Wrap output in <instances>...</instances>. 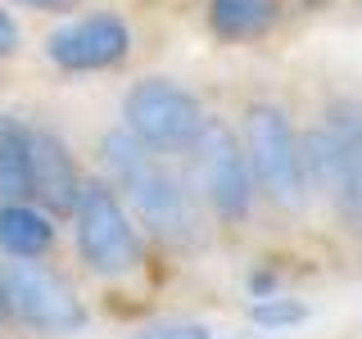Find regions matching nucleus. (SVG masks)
<instances>
[{"label": "nucleus", "mask_w": 362, "mask_h": 339, "mask_svg": "<svg viewBox=\"0 0 362 339\" xmlns=\"http://www.w3.org/2000/svg\"><path fill=\"white\" fill-rule=\"evenodd\" d=\"M14 50H18V23L9 18V9H0V59H9Z\"/></svg>", "instance_id": "obj_16"}, {"label": "nucleus", "mask_w": 362, "mask_h": 339, "mask_svg": "<svg viewBox=\"0 0 362 339\" xmlns=\"http://www.w3.org/2000/svg\"><path fill=\"white\" fill-rule=\"evenodd\" d=\"M0 280H5L14 321L32 326V331H45V335H77L86 326V308L73 294V285L59 271L41 267L37 258H9L0 267Z\"/></svg>", "instance_id": "obj_6"}, {"label": "nucleus", "mask_w": 362, "mask_h": 339, "mask_svg": "<svg viewBox=\"0 0 362 339\" xmlns=\"http://www.w3.org/2000/svg\"><path fill=\"white\" fill-rule=\"evenodd\" d=\"M204 105L168 77H145L122 95V127L154 154H186L204 131Z\"/></svg>", "instance_id": "obj_4"}, {"label": "nucleus", "mask_w": 362, "mask_h": 339, "mask_svg": "<svg viewBox=\"0 0 362 339\" xmlns=\"http://www.w3.org/2000/svg\"><path fill=\"white\" fill-rule=\"evenodd\" d=\"M9 321V294H5V280H0V326Z\"/></svg>", "instance_id": "obj_18"}, {"label": "nucleus", "mask_w": 362, "mask_h": 339, "mask_svg": "<svg viewBox=\"0 0 362 339\" xmlns=\"http://www.w3.org/2000/svg\"><path fill=\"white\" fill-rule=\"evenodd\" d=\"M132 54V32L118 14H90L45 37V59L64 73H105Z\"/></svg>", "instance_id": "obj_7"}, {"label": "nucleus", "mask_w": 362, "mask_h": 339, "mask_svg": "<svg viewBox=\"0 0 362 339\" xmlns=\"http://www.w3.org/2000/svg\"><path fill=\"white\" fill-rule=\"evenodd\" d=\"M0 199H32V127L0 113Z\"/></svg>", "instance_id": "obj_12"}, {"label": "nucleus", "mask_w": 362, "mask_h": 339, "mask_svg": "<svg viewBox=\"0 0 362 339\" xmlns=\"http://www.w3.org/2000/svg\"><path fill=\"white\" fill-rule=\"evenodd\" d=\"M82 190V167L59 131L32 127V203H41L50 218H68Z\"/></svg>", "instance_id": "obj_9"}, {"label": "nucleus", "mask_w": 362, "mask_h": 339, "mask_svg": "<svg viewBox=\"0 0 362 339\" xmlns=\"http://www.w3.org/2000/svg\"><path fill=\"white\" fill-rule=\"evenodd\" d=\"M186 154L195 158V186L209 199V208L222 222H245L254 213V172H249V154L240 136L209 113L199 141Z\"/></svg>", "instance_id": "obj_5"}, {"label": "nucleus", "mask_w": 362, "mask_h": 339, "mask_svg": "<svg viewBox=\"0 0 362 339\" xmlns=\"http://www.w3.org/2000/svg\"><path fill=\"white\" fill-rule=\"evenodd\" d=\"M245 154L254 190L276 203V208H303L308 190H303V167H299V131H294L286 105L276 100H254L245 109Z\"/></svg>", "instance_id": "obj_3"}, {"label": "nucleus", "mask_w": 362, "mask_h": 339, "mask_svg": "<svg viewBox=\"0 0 362 339\" xmlns=\"http://www.w3.org/2000/svg\"><path fill=\"white\" fill-rule=\"evenodd\" d=\"M68 218H73L77 258L86 263V271L113 280L141 267V231H136V218L113 181L82 177V190H77V203Z\"/></svg>", "instance_id": "obj_2"}, {"label": "nucleus", "mask_w": 362, "mask_h": 339, "mask_svg": "<svg viewBox=\"0 0 362 339\" xmlns=\"http://www.w3.org/2000/svg\"><path fill=\"white\" fill-rule=\"evenodd\" d=\"M299 167H303V190L308 195L335 199V141L326 131V122L299 136Z\"/></svg>", "instance_id": "obj_13"}, {"label": "nucleus", "mask_w": 362, "mask_h": 339, "mask_svg": "<svg viewBox=\"0 0 362 339\" xmlns=\"http://www.w3.org/2000/svg\"><path fill=\"white\" fill-rule=\"evenodd\" d=\"M326 131L335 141V208L362 231V100L339 95L326 105Z\"/></svg>", "instance_id": "obj_8"}, {"label": "nucleus", "mask_w": 362, "mask_h": 339, "mask_svg": "<svg viewBox=\"0 0 362 339\" xmlns=\"http://www.w3.org/2000/svg\"><path fill=\"white\" fill-rule=\"evenodd\" d=\"M132 339H213V331L204 321H154L141 326Z\"/></svg>", "instance_id": "obj_15"}, {"label": "nucleus", "mask_w": 362, "mask_h": 339, "mask_svg": "<svg viewBox=\"0 0 362 339\" xmlns=\"http://www.w3.org/2000/svg\"><path fill=\"white\" fill-rule=\"evenodd\" d=\"M254 316V326H263V331H290V326L308 321V308H303L299 299H281V294H263V299L249 308Z\"/></svg>", "instance_id": "obj_14"}, {"label": "nucleus", "mask_w": 362, "mask_h": 339, "mask_svg": "<svg viewBox=\"0 0 362 339\" xmlns=\"http://www.w3.org/2000/svg\"><path fill=\"white\" fill-rule=\"evenodd\" d=\"M9 5L32 9V14H68V9H73V0H9Z\"/></svg>", "instance_id": "obj_17"}, {"label": "nucleus", "mask_w": 362, "mask_h": 339, "mask_svg": "<svg viewBox=\"0 0 362 339\" xmlns=\"http://www.w3.org/2000/svg\"><path fill=\"white\" fill-rule=\"evenodd\" d=\"M100 150H105V167L132 203L136 226H145L150 235L168 244H181L195 235V195L173 167L158 163L150 145H141L127 127H118L105 136Z\"/></svg>", "instance_id": "obj_1"}, {"label": "nucleus", "mask_w": 362, "mask_h": 339, "mask_svg": "<svg viewBox=\"0 0 362 339\" xmlns=\"http://www.w3.org/2000/svg\"><path fill=\"white\" fill-rule=\"evenodd\" d=\"M281 23V0H209V32L218 41L245 45Z\"/></svg>", "instance_id": "obj_11"}, {"label": "nucleus", "mask_w": 362, "mask_h": 339, "mask_svg": "<svg viewBox=\"0 0 362 339\" xmlns=\"http://www.w3.org/2000/svg\"><path fill=\"white\" fill-rule=\"evenodd\" d=\"M54 244V222L32 199L0 203V254L5 258H41Z\"/></svg>", "instance_id": "obj_10"}]
</instances>
